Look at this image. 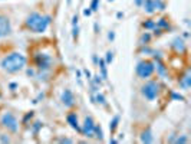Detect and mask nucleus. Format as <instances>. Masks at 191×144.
Listing matches in <instances>:
<instances>
[{"label":"nucleus","mask_w":191,"mask_h":144,"mask_svg":"<svg viewBox=\"0 0 191 144\" xmlns=\"http://www.w3.org/2000/svg\"><path fill=\"white\" fill-rule=\"evenodd\" d=\"M50 22H52L50 16H45L38 12H33L25 20V27L33 33H45L50 25Z\"/></svg>","instance_id":"nucleus-1"},{"label":"nucleus","mask_w":191,"mask_h":144,"mask_svg":"<svg viewBox=\"0 0 191 144\" xmlns=\"http://www.w3.org/2000/svg\"><path fill=\"white\" fill-rule=\"evenodd\" d=\"M26 61L27 59L25 55H22L19 52H12L2 59L0 66L7 74H16V72H20L26 66Z\"/></svg>","instance_id":"nucleus-2"},{"label":"nucleus","mask_w":191,"mask_h":144,"mask_svg":"<svg viewBox=\"0 0 191 144\" xmlns=\"http://www.w3.org/2000/svg\"><path fill=\"white\" fill-rule=\"evenodd\" d=\"M135 71H137V75L141 79H148L154 74V71H155V65L151 61H139L137 64Z\"/></svg>","instance_id":"nucleus-3"},{"label":"nucleus","mask_w":191,"mask_h":144,"mask_svg":"<svg viewBox=\"0 0 191 144\" xmlns=\"http://www.w3.org/2000/svg\"><path fill=\"white\" fill-rule=\"evenodd\" d=\"M141 92L148 101H154L159 94V84L155 81H148L141 86Z\"/></svg>","instance_id":"nucleus-4"},{"label":"nucleus","mask_w":191,"mask_h":144,"mask_svg":"<svg viewBox=\"0 0 191 144\" xmlns=\"http://www.w3.org/2000/svg\"><path fill=\"white\" fill-rule=\"evenodd\" d=\"M0 124L2 127H5L7 128L9 131H12V133H16V131L19 130V121H17V118L16 115H13L12 112H5L2 118H0Z\"/></svg>","instance_id":"nucleus-5"},{"label":"nucleus","mask_w":191,"mask_h":144,"mask_svg":"<svg viewBox=\"0 0 191 144\" xmlns=\"http://www.w3.org/2000/svg\"><path fill=\"white\" fill-rule=\"evenodd\" d=\"M35 64H36V68L39 69V71H49L50 68H52V64H53V59L50 55H47V53H36L35 55Z\"/></svg>","instance_id":"nucleus-6"},{"label":"nucleus","mask_w":191,"mask_h":144,"mask_svg":"<svg viewBox=\"0 0 191 144\" xmlns=\"http://www.w3.org/2000/svg\"><path fill=\"white\" fill-rule=\"evenodd\" d=\"M12 33V26H10V20L7 19L6 16L0 14V38L7 36Z\"/></svg>","instance_id":"nucleus-7"},{"label":"nucleus","mask_w":191,"mask_h":144,"mask_svg":"<svg viewBox=\"0 0 191 144\" xmlns=\"http://www.w3.org/2000/svg\"><path fill=\"white\" fill-rule=\"evenodd\" d=\"M93 127H95V123H93L92 117H86L85 121H83V127L80 128V133H83L86 137H92L93 136Z\"/></svg>","instance_id":"nucleus-8"},{"label":"nucleus","mask_w":191,"mask_h":144,"mask_svg":"<svg viewBox=\"0 0 191 144\" xmlns=\"http://www.w3.org/2000/svg\"><path fill=\"white\" fill-rule=\"evenodd\" d=\"M60 101L65 107H73L75 105V95L71 89H65L62 92V97H60Z\"/></svg>","instance_id":"nucleus-9"},{"label":"nucleus","mask_w":191,"mask_h":144,"mask_svg":"<svg viewBox=\"0 0 191 144\" xmlns=\"http://www.w3.org/2000/svg\"><path fill=\"white\" fill-rule=\"evenodd\" d=\"M66 121L71 124L72 128H75L76 131H79V133H80V127H79V123H78V115H76V112H71V114H68V115H66Z\"/></svg>","instance_id":"nucleus-10"},{"label":"nucleus","mask_w":191,"mask_h":144,"mask_svg":"<svg viewBox=\"0 0 191 144\" xmlns=\"http://www.w3.org/2000/svg\"><path fill=\"white\" fill-rule=\"evenodd\" d=\"M171 46L175 49V51H177L178 53H181V52H184V51H185V42H184V39H183V38H180V36L172 40V45Z\"/></svg>","instance_id":"nucleus-11"},{"label":"nucleus","mask_w":191,"mask_h":144,"mask_svg":"<svg viewBox=\"0 0 191 144\" xmlns=\"http://www.w3.org/2000/svg\"><path fill=\"white\" fill-rule=\"evenodd\" d=\"M155 26L159 27L162 32H167V30H170V29H171V25H170L168 17H161V19H158L157 22H155Z\"/></svg>","instance_id":"nucleus-12"},{"label":"nucleus","mask_w":191,"mask_h":144,"mask_svg":"<svg viewBox=\"0 0 191 144\" xmlns=\"http://www.w3.org/2000/svg\"><path fill=\"white\" fill-rule=\"evenodd\" d=\"M191 85V75H190V71L187 69L185 72V75L183 78H180V86L183 88V89H188Z\"/></svg>","instance_id":"nucleus-13"},{"label":"nucleus","mask_w":191,"mask_h":144,"mask_svg":"<svg viewBox=\"0 0 191 144\" xmlns=\"http://www.w3.org/2000/svg\"><path fill=\"white\" fill-rule=\"evenodd\" d=\"M142 7H144V10L147 13H154V12H157L155 10V0H144L142 2Z\"/></svg>","instance_id":"nucleus-14"},{"label":"nucleus","mask_w":191,"mask_h":144,"mask_svg":"<svg viewBox=\"0 0 191 144\" xmlns=\"http://www.w3.org/2000/svg\"><path fill=\"white\" fill-rule=\"evenodd\" d=\"M155 61H157V64H154V65H155V69H157V72H158V75L165 77V74H167V68H165L164 64L161 62V59H155Z\"/></svg>","instance_id":"nucleus-15"},{"label":"nucleus","mask_w":191,"mask_h":144,"mask_svg":"<svg viewBox=\"0 0 191 144\" xmlns=\"http://www.w3.org/2000/svg\"><path fill=\"white\" fill-rule=\"evenodd\" d=\"M151 38H152V35L151 33H148V32H144L142 35H141V38H139L138 40V43L141 46H144V45H148L150 42H151Z\"/></svg>","instance_id":"nucleus-16"},{"label":"nucleus","mask_w":191,"mask_h":144,"mask_svg":"<svg viewBox=\"0 0 191 144\" xmlns=\"http://www.w3.org/2000/svg\"><path fill=\"white\" fill-rule=\"evenodd\" d=\"M141 141L142 143H152L154 141V138H152V133L150 128H147V130L142 133V136H141Z\"/></svg>","instance_id":"nucleus-17"},{"label":"nucleus","mask_w":191,"mask_h":144,"mask_svg":"<svg viewBox=\"0 0 191 144\" xmlns=\"http://www.w3.org/2000/svg\"><path fill=\"white\" fill-rule=\"evenodd\" d=\"M98 64H99V68H101V78L106 79V78H108V74H106V62H105V59H99Z\"/></svg>","instance_id":"nucleus-18"},{"label":"nucleus","mask_w":191,"mask_h":144,"mask_svg":"<svg viewBox=\"0 0 191 144\" xmlns=\"http://www.w3.org/2000/svg\"><path fill=\"white\" fill-rule=\"evenodd\" d=\"M118 123H119V115H115V117L112 118V121L109 123V130H111L112 134H114L115 130L118 128Z\"/></svg>","instance_id":"nucleus-19"},{"label":"nucleus","mask_w":191,"mask_h":144,"mask_svg":"<svg viewBox=\"0 0 191 144\" xmlns=\"http://www.w3.org/2000/svg\"><path fill=\"white\" fill-rule=\"evenodd\" d=\"M93 136H95L96 138H99V140H102V138H104V133H102L101 125L95 124V127H93Z\"/></svg>","instance_id":"nucleus-20"},{"label":"nucleus","mask_w":191,"mask_h":144,"mask_svg":"<svg viewBox=\"0 0 191 144\" xmlns=\"http://www.w3.org/2000/svg\"><path fill=\"white\" fill-rule=\"evenodd\" d=\"M142 27H144V29H154V27H155V20L154 19L145 20L144 23H142Z\"/></svg>","instance_id":"nucleus-21"},{"label":"nucleus","mask_w":191,"mask_h":144,"mask_svg":"<svg viewBox=\"0 0 191 144\" xmlns=\"http://www.w3.org/2000/svg\"><path fill=\"white\" fill-rule=\"evenodd\" d=\"M99 2H101V0H92V2H91V7H89V9H91L92 12H96L99 9Z\"/></svg>","instance_id":"nucleus-22"},{"label":"nucleus","mask_w":191,"mask_h":144,"mask_svg":"<svg viewBox=\"0 0 191 144\" xmlns=\"http://www.w3.org/2000/svg\"><path fill=\"white\" fill-rule=\"evenodd\" d=\"M96 101H98L99 104H102V105H106V99H105V97L102 95V94H96Z\"/></svg>","instance_id":"nucleus-23"},{"label":"nucleus","mask_w":191,"mask_h":144,"mask_svg":"<svg viewBox=\"0 0 191 144\" xmlns=\"http://www.w3.org/2000/svg\"><path fill=\"white\" fill-rule=\"evenodd\" d=\"M112 59H114V53H112L111 51H108V52H106V59H105L106 65H108V64H111Z\"/></svg>","instance_id":"nucleus-24"},{"label":"nucleus","mask_w":191,"mask_h":144,"mask_svg":"<svg viewBox=\"0 0 191 144\" xmlns=\"http://www.w3.org/2000/svg\"><path fill=\"white\" fill-rule=\"evenodd\" d=\"M171 97L174 99H177V101H185L184 97H183V95H180V94H177V92H171Z\"/></svg>","instance_id":"nucleus-25"},{"label":"nucleus","mask_w":191,"mask_h":144,"mask_svg":"<svg viewBox=\"0 0 191 144\" xmlns=\"http://www.w3.org/2000/svg\"><path fill=\"white\" fill-rule=\"evenodd\" d=\"M72 36H73V39H78V36H79V27H78V26H73Z\"/></svg>","instance_id":"nucleus-26"},{"label":"nucleus","mask_w":191,"mask_h":144,"mask_svg":"<svg viewBox=\"0 0 191 144\" xmlns=\"http://www.w3.org/2000/svg\"><path fill=\"white\" fill-rule=\"evenodd\" d=\"M40 127H42V123H39V121H38V123H35V124H33V133H35V134H38V131H39Z\"/></svg>","instance_id":"nucleus-27"},{"label":"nucleus","mask_w":191,"mask_h":144,"mask_svg":"<svg viewBox=\"0 0 191 144\" xmlns=\"http://www.w3.org/2000/svg\"><path fill=\"white\" fill-rule=\"evenodd\" d=\"M33 117V112L30 111V112H27L26 115H25V118H23V124H27V121L30 120V118Z\"/></svg>","instance_id":"nucleus-28"},{"label":"nucleus","mask_w":191,"mask_h":144,"mask_svg":"<svg viewBox=\"0 0 191 144\" xmlns=\"http://www.w3.org/2000/svg\"><path fill=\"white\" fill-rule=\"evenodd\" d=\"M93 82H95L96 85H101V84H102V79H101V75H95V77H93Z\"/></svg>","instance_id":"nucleus-29"},{"label":"nucleus","mask_w":191,"mask_h":144,"mask_svg":"<svg viewBox=\"0 0 191 144\" xmlns=\"http://www.w3.org/2000/svg\"><path fill=\"white\" fill-rule=\"evenodd\" d=\"M78 22H79L78 14H73V17H72V26H78Z\"/></svg>","instance_id":"nucleus-30"},{"label":"nucleus","mask_w":191,"mask_h":144,"mask_svg":"<svg viewBox=\"0 0 191 144\" xmlns=\"http://www.w3.org/2000/svg\"><path fill=\"white\" fill-rule=\"evenodd\" d=\"M187 141H188V138L187 137H178L177 140H175V143H178V144L180 143H187Z\"/></svg>","instance_id":"nucleus-31"},{"label":"nucleus","mask_w":191,"mask_h":144,"mask_svg":"<svg viewBox=\"0 0 191 144\" xmlns=\"http://www.w3.org/2000/svg\"><path fill=\"white\" fill-rule=\"evenodd\" d=\"M0 141H2V143H9L10 140H9V137H6L5 134H0Z\"/></svg>","instance_id":"nucleus-32"},{"label":"nucleus","mask_w":191,"mask_h":144,"mask_svg":"<svg viewBox=\"0 0 191 144\" xmlns=\"http://www.w3.org/2000/svg\"><path fill=\"white\" fill-rule=\"evenodd\" d=\"M83 74H85V77L88 78V81H91V79H92V78H91L92 75H91V72L88 71V69H85V71H83Z\"/></svg>","instance_id":"nucleus-33"},{"label":"nucleus","mask_w":191,"mask_h":144,"mask_svg":"<svg viewBox=\"0 0 191 144\" xmlns=\"http://www.w3.org/2000/svg\"><path fill=\"white\" fill-rule=\"evenodd\" d=\"M83 14H85V16H91V14H92V10H91V9H85V10H83Z\"/></svg>","instance_id":"nucleus-34"},{"label":"nucleus","mask_w":191,"mask_h":144,"mask_svg":"<svg viewBox=\"0 0 191 144\" xmlns=\"http://www.w3.org/2000/svg\"><path fill=\"white\" fill-rule=\"evenodd\" d=\"M108 39H109V40H114V39H115V33H114V32H109V33H108Z\"/></svg>","instance_id":"nucleus-35"},{"label":"nucleus","mask_w":191,"mask_h":144,"mask_svg":"<svg viewBox=\"0 0 191 144\" xmlns=\"http://www.w3.org/2000/svg\"><path fill=\"white\" fill-rule=\"evenodd\" d=\"M10 89H12V91H14V89H16V88H17V84H16V82H10Z\"/></svg>","instance_id":"nucleus-36"},{"label":"nucleus","mask_w":191,"mask_h":144,"mask_svg":"<svg viewBox=\"0 0 191 144\" xmlns=\"http://www.w3.org/2000/svg\"><path fill=\"white\" fill-rule=\"evenodd\" d=\"M26 74L29 75V77H33V75H35V71H33V69H27Z\"/></svg>","instance_id":"nucleus-37"},{"label":"nucleus","mask_w":191,"mask_h":144,"mask_svg":"<svg viewBox=\"0 0 191 144\" xmlns=\"http://www.w3.org/2000/svg\"><path fill=\"white\" fill-rule=\"evenodd\" d=\"M142 2H144V0H135V5H137V6H142Z\"/></svg>","instance_id":"nucleus-38"},{"label":"nucleus","mask_w":191,"mask_h":144,"mask_svg":"<svg viewBox=\"0 0 191 144\" xmlns=\"http://www.w3.org/2000/svg\"><path fill=\"white\" fill-rule=\"evenodd\" d=\"M117 17H118V19H122V17H124V13H122V12H118V13H117Z\"/></svg>","instance_id":"nucleus-39"},{"label":"nucleus","mask_w":191,"mask_h":144,"mask_svg":"<svg viewBox=\"0 0 191 144\" xmlns=\"http://www.w3.org/2000/svg\"><path fill=\"white\" fill-rule=\"evenodd\" d=\"M98 56H96V55H93V62H95V64H98Z\"/></svg>","instance_id":"nucleus-40"},{"label":"nucleus","mask_w":191,"mask_h":144,"mask_svg":"<svg viewBox=\"0 0 191 144\" xmlns=\"http://www.w3.org/2000/svg\"><path fill=\"white\" fill-rule=\"evenodd\" d=\"M68 5H71V0H68Z\"/></svg>","instance_id":"nucleus-41"},{"label":"nucleus","mask_w":191,"mask_h":144,"mask_svg":"<svg viewBox=\"0 0 191 144\" xmlns=\"http://www.w3.org/2000/svg\"><path fill=\"white\" fill-rule=\"evenodd\" d=\"M108 2H114V0H108Z\"/></svg>","instance_id":"nucleus-42"},{"label":"nucleus","mask_w":191,"mask_h":144,"mask_svg":"<svg viewBox=\"0 0 191 144\" xmlns=\"http://www.w3.org/2000/svg\"><path fill=\"white\" fill-rule=\"evenodd\" d=\"M0 97H2V95H0Z\"/></svg>","instance_id":"nucleus-43"}]
</instances>
